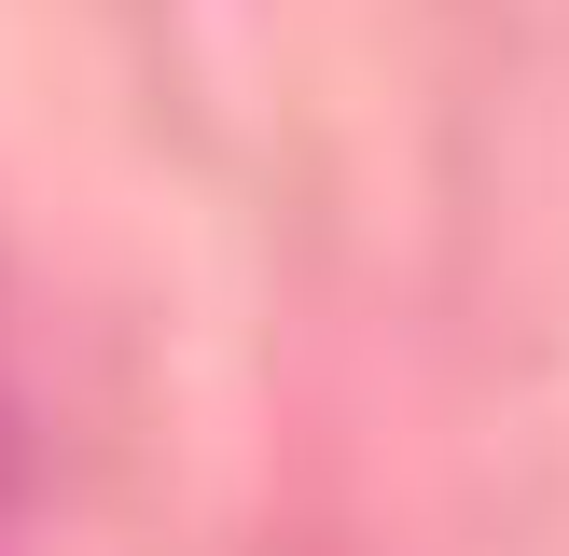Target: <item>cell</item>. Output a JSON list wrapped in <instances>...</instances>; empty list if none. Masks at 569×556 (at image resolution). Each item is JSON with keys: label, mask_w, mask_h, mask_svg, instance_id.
Returning <instances> with one entry per match:
<instances>
[{"label": "cell", "mask_w": 569, "mask_h": 556, "mask_svg": "<svg viewBox=\"0 0 569 556\" xmlns=\"http://www.w3.org/2000/svg\"><path fill=\"white\" fill-rule=\"evenodd\" d=\"M14 500H28V431H14V404H0V528H14Z\"/></svg>", "instance_id": "cell-1"}]
</instances>
